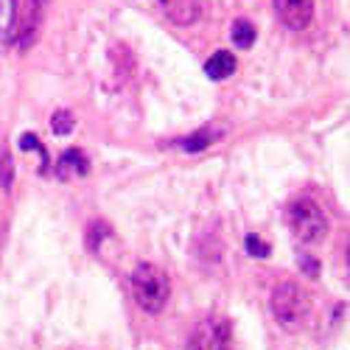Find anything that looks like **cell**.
<instances>
[{
	"label": "cell",
	"instance_id": "5",
	"mask_svg": "<svg viewBox=\"0 0 350 350\" xmlns=\"http://www.w3.org/2000/svg\"><path fill=\"white\" fill-rule=\"evenodd\" d=\"M42 0H25L17 9V23H14V34L12 42H17V48H31L37 31H40V9Z\"/></svg>",
	"mask_w": 350,
	"mask_h": 350
},
{
	"label": "cell",
	"instance_id": "14",
	"mask_svg": "<svg viewBox=\"0 0 350 350\" xmlns=\"http://www.w3.org/2000/svg\"><path fill=\"white\" fill-rule=\"evenodd\" d=\"M12 174H14V163H12L9 149H3V154H0V188L3 191L12 188Z\"/></svg>",
	"mask_w": 350,
	"mask_h": 350
},
{
	"label": "cell",
	"instance_id": "15",
	"mask_svg": "<svg viewBox=\"0 0 350 350\" xmlns=\"http://www.w3.org/2000/svg\"><path fill=\"white\" fill-rule=\"evenodd\" d=\"M247 252L252 255V258H267L269 255V244L267 241H260L258 236H247Z\"/></svg>",
	"mask_w": 350,
	"mask_h": 350
},
{
	"label": "cell",
	"instance_id": "9",
	"mask_svg": "<svg viewBox=\"0 0 350 350\" xmlns=\"http://www.w3.org/2000/svg\"><path fill=\"white\" fill-rule=\"evenodd\" d=\"M17 0H0V51L12 42L14 34V23H17Z\"/></svg>",
	"mask_w": 350,
	"mask_h": 350
},
{
	"label": "cell",
	"instance_id": "6",
	"mask_svg": "<svg viewBox=\"0 0 350 350\" xmlns=\"http://www.w3.org/2000/svg\"><path fill=\"white\" fill-rule=\"evenodd\" d=\"M275 14L291 31H306L314 23V0H275Z\"/></svg>",
	"mask_w": 350,
	"mask_h": 350
},
{
	"label": "cell",
	"instance_id": "13",
	"mask_svg": "<svg viewBox=\"0 0 350 350\" xmlns=\"http://www.w3.org/2000/svg\"><path fill=\"white\" fill-rule=\"evenodd\" d=\"M211 143H213V135L211 132H196V135H191V137L183 140V149L185 152H202V149H208Z\"/></svg>",
	"mask_w": 350,
	"mask_h": 350
},
{
	"label": "cell",
	"instance_id": "2",
	"mask_svg": "<svg viewBox=\"0 0 350 350\" xmlns=\"http://www.w3.org/2000/svg\"><path fill=\"white\" fill-rule=\"evenodd\" d=\"M132 295H135V303H137L143 311L157 314V311L168 303V295H171L168 275H165L160 267L140 264V267L132 272Z\"/></svg>",
	"mask_w": 350,
	"mask_h": 350
},
{
	"label": "cell",
	"instance_id": "10",
	"mask_svg": "<svg viewBox=\"0 0 350 350\" xmlns=\"http://www.w3.org/2000/svg\"><path fill=\"white\" fill-rule=\"evenodd\" d=\"M205 73L211 79H227V76H232V73H236V56H232L230 51L213 53L211 59L205 62Z\"/></svg>",
	"mask_w": 350,
	"mask_h": 350
},
{
	"label": "cell",
	"instance_id": "7",
	"mask_svg": "<svg viewBox=\"0 0 350 350\" xmlns=\"http://www.w3.org/2000/svg\"><path fill=\"white\" fill-rule=\"evenodd\" d=\"M165 17L177 25H193L202 17V6L205 0H157Z\"/></svg>",
	"mask_w": 350,
	"mask_h": 350
},
{
	"label": "cell",
	"instance_id": "16",
	"mask_svg": "<svg viewBox=\"0 0 350 350\" xmlns=\"http://www.w3.org/2000/svg\"><path fill=\"white\" fill-rule=\"evenodd\" d=\"M20 149H25V152H40V154L45 157V149L40 146L37 135H31V132H28V135H23V137H20Z\"/></svg>",
	"mask_w": 350,
	"mask_h": 350
},
{
	"label": "cell",
	"instance_id": "3",
	"mask_svg": "<svg viewBox=\"0 0 350 350\" xmlns=\"http://www.w3.org/2000/svg\"><path fill=\"white\" fill-rule=\"evenodd\" d=\"M286 221H288L291 232L297 236V241H303V244L323 241L325 232H328V219L314 199H295L291 202L288 211H286Z\"/></svg>",
	"mask_w": 350,
	"mask_h": 350
},
{
	"label": "cell",
	"instance_id": "12",
	"mask_svg": "<svg viewBox=\"0 0 350 350\" xmlns=\"http://www.w3.org/2000/svg\"><path fill=\"white\" fill-rule=\"evenodd\" d=\"M51 129H53V135H70V132H73V115H70L68 109L53 112V118H51Z\"/></svg>",
	"mask_w": 350,
	"mask_h": 350
},
{
	"label": "cell",
	"instance_id": "4",
	"mask_svg": "<svg viewBox=\"0 0 350 350\" xmlns=\"http://www.w3.org/2000/svg\"><path fill=\"white\" fill-rule=\"evenodd\" d=\"M193 350H230L232 347V336H230V325L224 319H202L193 331L191 339Z\"/></svg>",
	"mask_w": 350,
	"mask_h": 350
},
{
	"label": "cell",
	"instance_id": "11",
	"mask_svg": "<svg viewBox=\"0 0 350 350\" xmlns=\"http://www.w3.org/2000/svg\"><path fill=\"white\" fill-rule=\"evenodd\" d=\"M232 42H236L241 51L252 48V42H255V25L250 20H236V23H232Z\"/></svg>",
	"mask_w": 350,
	"mask_h": 350
},
{
	"label": "cell",
	"instance_id": "1",
	"mask_svg": "<svg viewBox=\"0 0 350 350\" xmlns=\"http://www.w3.org/2000/svg\"><path fill=\"white\" fill-rule=\"evenodd\" d=\"M272 314L283 328L297 331L306 325V319L311 314V300L297 283L283 280L272 291Z\"/></svg>",
	"mask_w": 350,
	"mask_h": 350
},
{
	"label": "cell",
	"instance_id": "8",
	"mask_svg": "<svg viewBox=\"0 0 350 350\" xmlns=\"http://www.w3.org/2000/svg\"><path fill=\"white\" fill-rule=\"evenodd\" d=\"M87 157L79 152V149H68L59 163H56V174H59V180H76V177H84L87 174Z\"/></svg>",
	"mask_w": 350,
	"mask_h": 350
}]
</instances>
